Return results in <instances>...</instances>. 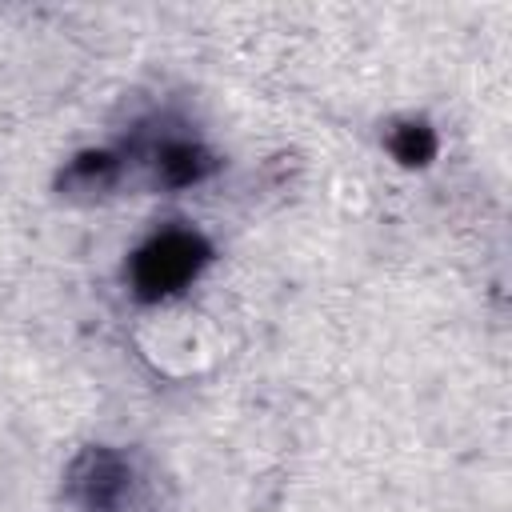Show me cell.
<instances>
[{"label":"cell","mask_w":512,"mask_h":512,"mask_svg":"<svg viewBox=\"0 0 512 512\" xmlns=\"http://www.w3.org/2000/svg\"><path fill=\"white\" fill-rule=\"evenodd\" d=\"M388 148L400 164L408 168H424L432 156H436V132L424 124V120H404L388 132Z\"/></svg>","instance_id":"5b68a950"},{"label":"cell","mask_w":512,"mask_h":512,"mask_svg":"<svg viewBox=\"0 0 512 512\" xmlns=\"http://www.w3.org/2000/svg\"><path fill=\"white\" fill-rule=\"evenodd\" d=\"M116 180H120V160L112 152H84L60 176V184L68 192H96V196L108 192Z\"/></svg>","instance_id":"277c9868"},{"label":"cell","mask_w":512,"mask_h":512,"mask_svg":"<svg viewBox=\"0 0 512 512\" xmlns=\"http://www.w3.org/2000/svg\"><path fill=\"white\" fill-rule=\"evenodd\" d=\"M136 472L116 448H84L64 480L68 500L80 512H120L124 500H132Z\"/></svg>","instance_id":"7a4b0ae2"},{"label":"cell","mask_w":512,"mask_h":512,"mask_svg":"<svg viewBox=\"0 0 512 512\" xmlns=\"http://www.w3.org/2000/svg\"><path fill=\"white\" fill-rule=\"evenodd\" d=\"M212 248L204 236L188 232V228H168L160 236H152L128 264V280L132 292L140 300H164L172 292H180L188 280H196V272L208 264Z\"/></svg>","instance_id":"6da1fadb"},{"label":"cell","mask_w":512,"mask_h":512,"mask_svg":"<svg viewBox=\"0 0 512 512\" xmlns=\"http://www.w3.org/2000/svg\"><path fill=\"white\" fill-rule=\"evenodd\" d=\"M212 172V156L200 148V144H188V140H168L160 144L156 152V176L164 188H184V184H196Z\"/></svg>","instance_id":"3957f363"}]
</instances>
